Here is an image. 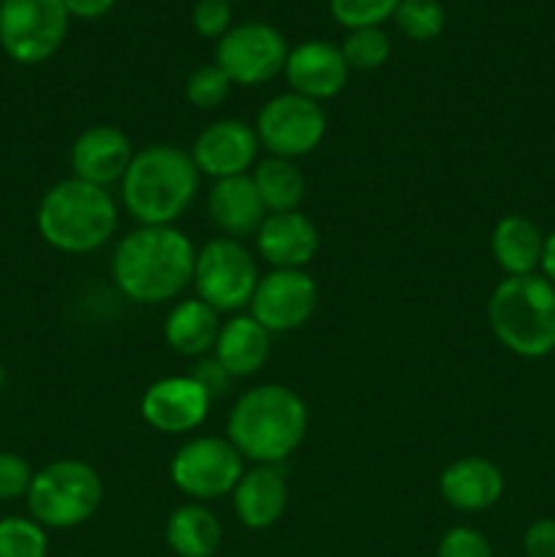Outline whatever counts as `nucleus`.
I'll return each mask as SVG.
<instances>
[{"instance_id": "c9c22d12", "label": "nucleus", "mask_w": 555, "mask_h": 557, "mask_svg": "<svg viewBox=\"0 0 555 557\" xmlns=\"http://www.w3.org/2000/svg\"><path fill=\"white\" fill-rule=\"evenodd\" d=\"M65 9L76 20H101L114 9L118 0H63Z\"/></svg>"}, {"instance_id": "a878e982", "label": "nucleus", "mask_w": 555, "mask_h": 557, "mask_svg": "<svg viewBox=\"0 0 555 557\" xmlns=\"http://www.w3.org/2000/svg\"><path fill=\"white\" fill-rule=\"evenodd\" d=\"M47 528L33 517L11 515L0 520V557H47Z\"/></svg>"}, {"instance_id": "cd10ccee", "label": "nucleus", "mask_w": 555, "mask_h": 557, "mask_svg": "<svg viewBox=\"0 0 555 557\" xmlns=\"http://www.w3.org/2000/svg\"><path fill=\"white\" fill-rule=\"evenodd\" d=\"M341 52L346 58L348 69L375 71L390 60L392 44L381 27H359V30H348Z\"/></svg>"}, {"instance_id": "423d86ee", "label": "nucleus", "mask_w": 555, "mask_h": 557, "mask_svg": "<svg viewBox=\"0 0 555 557\" xmlns=\"http://www.w3.org/2000/svg\"><path fill=\"white\" fill-rule=\"evenodd\" d=\"M103 504V482L92 466L82 460H54L33 473L27 490V511L52 531L85 525Z\"/></svg>"}, {"instance_id": "2eb2a0df", "label": "nucleus", "mask_w": 555, "mask_h": 557, "mask_svg": "<svg viewBox=\"0 0 555 557\" xmlns=\"http://www.w3.org/2000/svg\"><path fill=\"white\" fill-rule=\"evenodd\" d=\"M134 161L131 139L114 125H90L74 139L69 152L71 177L109 188L120 183Z\"/></svg>"}, {"instance_id": "2f4dec72", "label": "nucleus", "mask_w": 555, "mask_h": 557, "mask_svg": "<svg viewBox=\"0 0 555 557\" xmlns=\"http://www.w3.org/2000/svg\"><path fill=\"white\" fill-rule=\"evenodd\" d=\"M439 557H495L488 536L477 528H452L441 536Z\"/></svg>"}, {"instance_id": "39448f33", "label": "nucleus", "mask_w": 555, "mask_h": 557, "mask_svg": "<svg viewBox=\"0 0 555 557\" xmlns=\"http://www.w3.org/2000/svg\"><path fill=\"white\" fill-rule=\"evenodd\" d=\"M488 321L504 348L522 359L555 351V286L544 275L504 277L488 299Z\"/></svg>"}, {"instance_id": "dca6fc26", "label": "nucleus", "mask_w": 555, "mask_h": 557, "mask_svg": "<svg viewBox=\"0 0 555 557\" xmlns=\"http://www.w3.org/2000/svg\"><path fill=\"white\" fill-rule=\"evenodd\" d=\"M348 71L351 69H348L341 47L310 38V41H303L294 49H288L283 74H286L292 92L321 103L335 98L346 87Z\"/></svg>"}, {"instance_id": "6e6552de", "label": "nucleus", "mask_w": 555, "mask_h": 557, "mask_svg": "<svg viewBox=\"0 0 555 557\" xmlns=\"http://www.w3.org/2000/svg\"><path fill=\"white\" fill-rule=\"evenodd\" d=\"M69 22L63 0H0V47L14 63H47L63 47Z\"/></svg>"}, {"instance_id": "9b49d317", "label": "nucleus", "mask_w": 555, "mask_h": 557, "mask_svg": "<svg viewBox=\"0 0 555 557\" xmlns=\"http://www.w3.org/2000/svg\"><path fill=\"white\" fill-rule=\"evenodd\" d=\"M288 58V44L278 27L267 22H239L218 41L215 63L232 85L256 87L267 85L283 74Z\"/></svg>"}, {"instance_id": "ddd939ff", "label": "nucleus", "mask_w": 555, "mask_h": 557, "mask_svg": "<svg viewBox=\"0 0 555 557\" xmlns=\"http://www.w3.org/2000/svg\"><path fill=\"white\" fill-rule=\"evenodd\" d=\"M259 150L261 145L254 125H248L245 120L226 117L210 123L196 136L190 158H194L199 174H207L212 180H226L248 174L256 166Z\"/></svg>"}, {"instance_id": "bb28decb", "label": "nucleus", "mask_w": 555, "mask_h": 557, "mask_svg": "<svg viewBox=\"0 0 555 557\" xmlns=\"http://www.w3.org/2000/svg\"><path fill=\"white\" fill-rule=\"evenodd\" d=\"M392 20L411 41H433L444 30L446 11L439 0H400Z\"/></svg>"}, {"instance_id": "9d476101", "label": "nucleus", "mask_w": 555, "mask_h": 557, "mask_svg": "<svg viewBox=\"0 0 555 557\" xmlns=\"http://www.w3.org/2000/svg\"><path fill=\"white\" fill-rule=\"evenodd\" d=\"M254 131L270 156L297 161L321 145L326 134V114L321 103L297 92H283L259 109Z\"/></svg>"}, {"instance_id": "0eeeda50", "label": "nucleus", "mask_w": 555, "mask_h": 557, "mask_svg": "<svg viewBox=\"0 0 555 557\" xmlns=\"http://www.w3.org/2000/svg\"><path fill=\"white\" fill-rule=\"evenodd\" d=\"M259 286V267L254 253L239 239L215 237L196 250L194 288L201 302L218 313H237L248 308Z\"/></svg>"}, {"instance_id": "58836bf2", "label": "nucleus", "mask_w": 555, "mask_h": 557, "mask_svg": "<svg viewBox=\"0 0 555 557\" xmlns=\"http://www.w3.org/2000/svg\"><path fill=\"white\" fill-rule=\"evenodd\" d=\"M226 3H232V0H226Z\"/></svg>"}, {"instance_id": "f8f14e48", "label": "nucleus", "mask_w": 555, "mask_h": 557, "mask_svg": "<svg viewBox=\"0 0 555 557\" xmlns=\"http://www.w3.org/2000/svg\"><path fill=\"white\" fill-rule=\"evenodd\" d=\"M248 308L270 335H286L313 319L319 308V286L305 270H272L270 275L259 277Z\"/></svg>"}, {"instance_id": "4be33fe9", "label": "nucleus", "mask_w": 555, "mask_h": 557, "mask_svg": "<svg viewBox=\"0 0 555 557\" xmlns=\"http://www.w3.org/2000/svg\"><path fill=\"white\" fill-rule=\"evenodd\" d=\"M218 332H221L218 310L201 302L199 297L174 305L163 324V337H166L169 348L188 359L207 357L215 348Z\"/></svg>"}, {"instance_id": "7ed1b4c3", "label": "nucleus", "mask_w": 555, "mask_h": 557, "mask_svg": "<svg viewBox=\"0 0 555 557\" xmlns=\"http://www.w3.org/2000/svg\"><path fill=\"white\" fill-rule=\"evenodd\" d=\"M199 169L190 152L174 145H150L134 152L120 180V199L139 226H174L194 205Z\"/></svg>"}, {"instance_id": "393cba45", "label": "nucleus", "mask_w": 555, "mask_h": 557, "mask_svg": "<svg viewBox=\"0 0 555 557\" xmlns=\"http://www.w3.org/2000/svg\"><path fill=\"white\" fill-rule=\"evenodd\" d=\"M250 180H254L267 212H292L303 205L305 177L297 163L288 158L267 156L264 161L256 163Z\"/></svg>"}, {"instance_id": "4c0bfd02", "label": "nucleus", "mask_w": 555, "mask_h": 557, "mask_svg": "<svg viewBox=\"0 0 555 557\" xmlns=\"http://www.w3.org/2000/svg\"><path fill=\"white\" fill-rule=\"evenodd\" d=\"M3 386H5V370L3 364H0V392H3Z\"/></svg>"}, {"instance_id": "c756f323", "label": "nucleus", "mask_w": 555, "mask_h": 557, "mask_svg": "<svg viewBox=\"0 0 555 557\" xmlns=\"http://www.w3.org/2000/svg\"><path fill=\"white\" fill-rule=\"evenodd\" d=\"M397 3L400 0H330V11L337 25L359 30L384 25L390 16H395Z\"/></svg>"}, {"instance_id": "72a5a7b5", "label": "nucleus", "mask_w": 555, "mask_h": 557, "mask_svg": "<svg viewBox=\"0 0 555 557\" xmlns=\"http://www.w3.org/2000/svg\"><path fill=\"white\" fill-rule=\"evenodd\" d=\"M188 375L196 381V384L201 386V389L207 392V395H210V400H215V397L226 395L229 384H232V381H234L232 375H229L226 370L221 368V362H218V359L212 357V354H207V357L196 359L194 370H190Z\"/></svg>"}, {"instance_id": "5701e85b", "label": "nucleus", "mask_w": 555, "mask_h": 557, "mask_svg": "<svg viewBox=\"0 0 555 557\" xmlns=\"http://www.w3.org/2000/svg\"><path fill=\"white\" fill-rule=\"evenodd\" d=\"M544 234L526 215H504L493 228L490 250L506 277L533 275L542 261Z\"/></svg>"}, {"instance_id": "7c9ffc66", "label": "nucleus", "mask_w": 555, "mask_h": 557, "mask_svg": "<svg viewBox=\"0 0 555 557\" xmlns=\"http://www.w3.org/2000/svg\"><path fill=\"white\" fill-rule=\"evenodd\" d=\"M33 468L16 451H0V500L27 498L33 482Z\"/></svg>"}, {"instance_id": "c85d7f7f", "label": "nucleus", "mask_w": 555, "mask_h": 557, "mask_svg": "<svg viewBox=\"0 0 555 557\" xmlns=\"http://www.w3.org/2000/svg\"><path fill=\"white\" fill-rule=\"evenodd\" d=\"M229 92H232V79L223 74V69L218 63L199 65L185 79V101L190 107L201 109V112L221 107L229 98Z\"/></svg>"}, {"instance_id": "f257e3e1", "label": "nucleus", "mask_w": 555, "mask_h": 557, "mask_svg": "<svg viewBox=\"0 0 555 557\" xmlns=\"http://www.w3.org/2000/svg\"><path fill=\"white\" fill-rule=\"evenodd\" d=\"M196 248L177 226H136L112 256L114 286L139 305L177 299L194 283Z\"/></svg>"}, {"instance_id": "f704fd0d", "label": "nucleus", "mask_w": 555, "mask_h": 557, "mask_svg": "<svg viewBox=\"0 0 555 557\" xmlns=\"http://www.w3.org/2000/svg\"><path fill=\"white\" fill-rule=\"evenodd\" d=\"M526 557H555V520H536L528 525L522 539Z\"/></svg>"}, {"instance_id": "b1692460", "label": "nucleus", "mask_w": 555, "mask_h": 557, "mask_svg": "<svg viewBox=\"0 0 555 557\" xmlns=\"http://www.w3.org/2000/svg\"><path fill=\"white\" fill-rule=\"evenodd\" d=\"M223 528L205 504H185L166 520V544L177 557H212L221 549Z\"/></svg>"}, {"instance_id": "412c9836", "label": "nucleus", "mask_w": 555, "mask_h": 557, "mask_svg": "<svg viewBox=\"0 0 555 557\" xmlns=\"http://www.w3.org/2000/svg\"><path fill=\"white\" fill-rule=\"evenodd\" d=\"M270 348L272 335L254 315H234L226 324H221L212 357L232 379H250L267 364Z\"/></svg>"}, {"instance_id": "20e7f679", "label": "nucleus", "mask_w": 555, "mask_h": 557, "mask_svg": "<svg viewBox=\"0 0 555 557\" xmlns=\"http://www.w3.org/2000/svg\"><path fill=\"white\" fill-rule=\"evenodd\" d=\"M36 226L44 243L60 253H92L118 232V205L107 188L76 177L60 180L38 201Z\"/></svg>"}, {"instance_id": "aec40b11", "label": "nucleus", "mask_w": 555, "mask_h": 557, "mask_svg": "<svg viewBox=\"0 0 555 557\" xmlns=\"http://www.w3.org/2000/svg\"><path fill=\"white\" fill-rule=\"evenodd\" d=\"M237 520L250 531H267L288 506V484L278 466H254L243 473L232 493Z\"/></svg>"}, {"instance_id": "e433bc0d", "label": "nucleus", "mask_w": 555, "mask_h": 557, "mask_svg": "<svg viewBox=\"0 0 555 557\" xmlns=\"http://www.w3.org/2000/svg\"><path fill=\"white\" fill-rule=\"evenodd\" d=\"M539 267H542V275L555 286V232L550 234V237H544L542 261H539Z\"/></svg>"}, {"instance_id": "4468645a", "label": "nucleus", "mask_w": 555, "mask_h": 557, "mask_svg": "<svg viewBox=\"0 0 555 557\" xmlns=\"http://www.w3.org/2000/svg\"><path fill=\"white\" fill-rule=\"evenodd\" d=\"M210 403V395L190 375H169L147 386L139 411L156 433L183 435L205 424Z\"/></svg>"}, {"instance_id": "a211bd4d", "label": "nucleus", "mask_w": 555, "mask_h": 557, "mask_svg": "<svg viewBox=\"0 0 555 557\" xmlns=\"http://www.w3.org/2000/svg\"><path fill=\"white\" fill-rule=\"evenodd\" d=\"M441 498L457 511L477 515L495 506L504 495V473L488 457H460L439 479Z\"/></svg>"}, {"instance_id": "473e14b6", "label": "nucleus", "mask_w": 555, "mask_h": 557, "mask_svg": "<svg viewBox=\"0 0 555 557\" xmlns=\"http://www.w3.org/2000/svg\"><path fill=\"white\" fill-rule=\"evenodd\" d=\"M196 33L201 38H215L221 41L229 30H232V3L226 0H199L190 14Z\"/></svg>"}, {"instance_id": "f03ea898", "label": "nucleus", "mask_w": 555, "mask_h": 557, "mask_svg": "<svg viewBox=\"0 0 555 557\" xmlns=\"http://www.w3.org/2000/svg\"><path fill=\"white\" fill-rule=\"evenodd\" d=\"M308 433V406L283 384H261L239 395L226 422V438L243 460L281 466Z\"/></svg>"}, {"instance_id": "6ab92c4d", "label": "nucleus", "mask_w": 555, "mask_h": 557, "mask_svg": "<svg viewBox=\"0 0 555 557\" xmlns=\"http://www.w3.org/2000/svg\"><path fill=\"white\" fill-rule=\"evenodd\" d=\"M207 212H210L212 226L223 237L232 239L256 234L264 218L270 215L267 207L261 205L259 190H256L250 174L215 180L210 196H207Z\"/></svg>"}, {"instance_id": "1a4fd4ad", "label": "nucleus", "mask_w": 555, "mask_h": 557, "mask_svg": "<svg viewBox=\"0 0 555 557\" xmlns=\"http://www.w3.org/2000/svg\"><path fill=\"white\" fill-rule=\"evenodd\" d=\"M243 473V455L234 449L232 441L218 438V435H199V438L185 441L169 462V476L174 487L194 498L196 504L232 495Z\"/></svg>"}, {"instance_id": "f3484780", "label": "nucleus", "mask_w": 555, "mask_h": 557, "mask_svg": "<svg viewBox=\"0 0 555 557\" xmlns=\"http://www.w3.org/2000/svg\"><path fill=\"white\" fill-rule=\"evenodd\" d=\"M319 245L316 223L299 210L270 212L256 232V250L272 270H305Z\"/></svg>"}]
</instances>
